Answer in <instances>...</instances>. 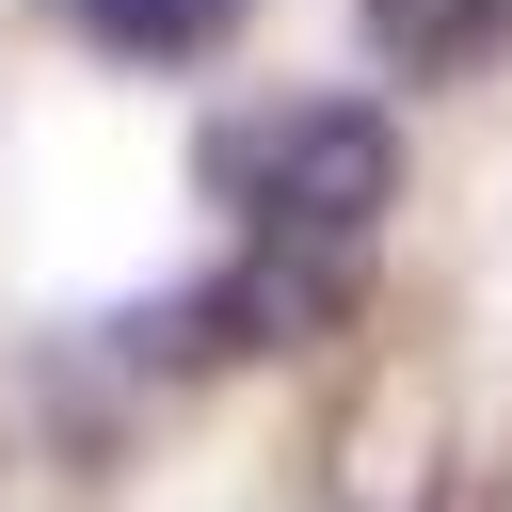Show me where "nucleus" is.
Segmentation results:
<instances>
[{
	"label": "nucleus",
	"instance_id": "nucleus-1",
	"mask_svg": "<svg viewBox=\"0 0 512 512\" xmlns=\"http://www.w3.org/2000/svg\"><path fill=\"white\" fill-rule=\"evenodd\" d=\"M208 192L240 224H288V240H384L400 208V128L368 96H272L240 128H208Z\"/></svg>",
	"mask_w": 512,
	"mask_h": 512
},
{
	"label": "nucleus",
	"instance_id": "nucleus-5",
	"mask_svg": "<svg viewBox=\"0 0 512 512\" xmlns=\"http://www.w3.org/2000/svg\"><path fill=\"white\" fill-rule=\"evenodd\" d=\"M464 512H512V496H464Z\"/></svg>",
	"mask_w": 512,
	"mask_h": 512
},
{
	"label": "nucleus",
	"instance_id": "nucleus-3",
	"mask_svg": "<svg viewBox=\"0 0 512 512\" xmlns=\"http://www.w3.org/2000/svg\"><path fill=\"white\" fill-rule=\"evenodd\" d=\"M368 16V64L384 80H480L512 48V0H352Z\"/></svg>",
	"mask_w": 512,
	"mask_h": 512
},
{
	"label": "nucleus",
	"instance_id": "nucleus-4",
	"mask_svg": "<svg viewBox=\"0 0 512 512\" xmlns=\"http://www.w3.org/2000/svg\"><path fill=\"white\" fill-rule=\"evenodd\" d=\"M80 16V48H112V64H208L256 0H64Z\"/></svg>",
	"mask_w": 512,
	"mask_h": 512
},
{
	"label": "nucleus",
	"instance_id": "nucleus-2",
	"mask_svg": "<svg viewBox=\"0 0 512 512\" xmlns=\"http://www.w3.org/2000/svg\"><path fill=\"white\" fill-rule=\"evenodd\" d=\"M320 512H448V400H432V368H368L336 400Z\"/></svg>",
	"mask_w": 512,
	"mask_h": 512
}]
</instances>
